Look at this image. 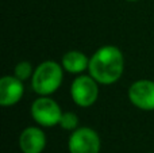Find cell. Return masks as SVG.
Returning <instances> with one entry per match:
<instances>
[{
  "instance_id": "cell-1",
  "label": "cell",
  "mask_w": 154,
  "mask_h": 153,
  "mask_svg": "<svg viewBox=\"0 0 154 153\" xmlns=\"http://www.w3.org/2000/svg\"><path fill=\"white\" fill-rule=\"evenodd\" d=\"M125 72V56L115 45H103L89 57L88 73L100 86L118 83Z\"/></svg>"
},
{
  "instance_id": "cell-2",
  "label": "cell",
  "mask_w": 154,
  "mask_h": 153,
  "mask_svg": "<svg viewBox=\"0 0 154 153\" xmlns=\"http://www.w3.org/2000/svg\"><path fill=\"white\" fill-rule=\"evenodd\" d=\"M64 68L61 62L46 60L35 67L31 77V88L38 96H51L60 89L64 81Z\"/></svg>"
},
{
  "instance_id": "cell-3",
  "label": "cell",
  "mask_w": 154,
  "mask_h": 153,
  "mask_svg": "<svg viewBox=\"0 0 154 153\" xmlns=\"http://www.w3.org/2000/svg\"><path fill=\"white\" fill-rule=\"evenodd\" d=\"M62 108L51 96H38L30 107L32 121L41 127L58 126L62 117Z\"/></svg>"
},
{
  "instance_id": "cell-4",
  "label": "cell",
  "mask_w": 154,
  "mask_h": 153,
  "mask_svg": "<svg viewBox=\"0 0 154 153\" xmlns=\"http://www.w3.org/2000/svg\"><path fill=\"white\" fill-rule=\"evenodd\" d=\"M100 84L88 73L77 75L70 83V98L76 106L81 108H88L93 106L99 99Z\"/></svg>"
},
{
  "instance_id": "cell-5",
  "label": "cell",
  "mask_w": 154,
  "mask_h": 153,
  "mask_svg": "<svg viewBox=\"0 0 154 153\" xmlns=\"http://www.w3.org/2000/svg\"><path fill=\"white\" fill-rule=\"evenodd\" d=\"M101 140L99 133L89 126H80L68 138L69 153H100Z\"/></svg>"
},
{
  "instance_id": "cell-6",
  "label": "cell",
  "mask_w": 154,
  "mask_h": 153,
  "mask_svg": "<svg viewBox=\"0 0 154 153\" xmlns=\"http://www.w3.org/2000/svg\"><path fill=\"white\" fill-rule=\"evenodd\" d=\"M127 96L134 107L142 111H154V81L149 79L135 80L128 87Z\"/></svg>"
},
{
  "instance_id": "cell-7",
  "label": "cell",
  "mask_w": 154,
  "mask_h": 153,
  "mask_svg": "<svg viewBox=\"0 0 154 153\" xmlns=\"http://www.w3.org/2000/svg\"><path fill=\"white\" fill-rule=\"evenodd\" d=\"M48 138L41 126H27L20 132L18 145L22 153H42L46 148Z\"/></svg>"
},
{
  "instance_id": "cell-8",
  "label": "cell",
  "mask_w": 154,
  "mask_h": 153,
  "mask_svg": "<svg viewBox=\"0 0 154 153\" xmlns=\"http://www.w3.org/2000/svg\"><path fill=\"white\" fill-rule=\"evenodd\" d=\"M23 83L15 75H4L0 79V105L3 107H12L20 102L24 95Z\"/></svg>"
},
{
  "instance_id": "cell-9",
  "label": "cell",
  "mask_w": 154,
  "mask_h": 153,
  "mask_svg": "<svg viewBox=\"0 0 154 153\" xmlns=\"http://www.w3.org/2000/svg\"><path fill=\"white\" fill-rule=\"evenodd\" d=\"M61 65L70 75H82L89 67V57L80 50H69L62 56Z\"/></svg>"
},
{
  "instance_id": "cell-10",
  "label": "cell",
  "mask_w": 154,
  "mask_h": 153,
  "mask_svg": "<svg viewBox=\"0 0 154 153\" xmlns=\"http://www.w3.org/2000/svg\"><path fill=\"white\" fill-rule=\"evenodd\" d=\"M80 123V119H79V115L73 111H65L62 113V117H61V121H60V125L58 126L61 127L62 130L65 132H70L72 133L73 130H76Z\"/></svg>"
},
{
  "instance_id": "cell-11",
  "label": "cell",
  "mask_w": 154,
  "mask_h": 153,
  "mask_svg": "<svg viewBox=\"0 0 154 153\" xmlns=\"http://www.w3.org/2000/svg\"><path fill=\"white\" fill-rule=\"evenodd\" d=\"M34 69H35V67H32L31 62L24 60V61H19L18 64L15 65V68H14V75L18 79H20L22 81L31 80Z\"/></svg>"
},
{
  "instance_id": "cell-12",
  "label": "cell",
  "mask_w": 154,
  "mask_h": 153,
  "mask_svg": "<svg viewBox=\"0 0 154 153\" xmlns=\"http://www.w3.org/2000/svg\"><path fill=\"white\" fill-rule=\"evenodd\" d=\"M126 2H139V0H126Z\"/></svg>"
}]
</instances>
